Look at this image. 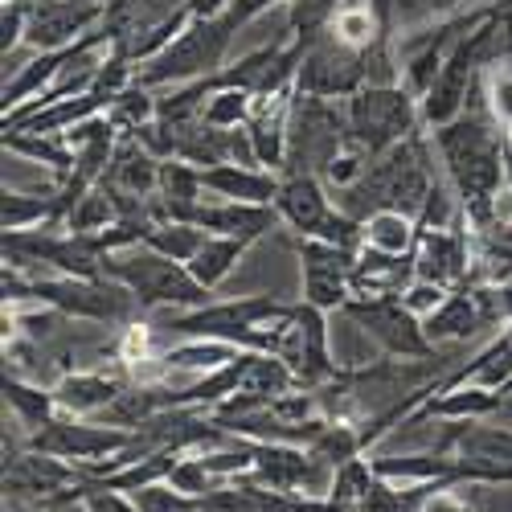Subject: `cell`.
Segmentation results:
<instances>
[{
	"label": "cell",
	"mask_w": 512,
	"mask_h": 512,
	"mask_svg": "<svg viewBox=\"0 0 512 512\" xmlns=\"http://www.w3.org/2000/svg\"><path fill=\"white\" fill-rule=\"evenodd\" d=\"M431 140L439 148L447 185L455 189L459 213L476 234H484L492 226V201L508 185V140L484 107L480 82H476V95L467 103V111L435 127Z\"/></svg>",
	"instance_id": "6da1fadb"
},
{
	"label": "cell",
	"mask_w": 512,
	"mask_h": 512,
	"mask_svg": "<svg viewBox=\"0 0 512 512\" xmlns=\"http://www.w3.org/2000/svg\"><path fill=\"white\" fill-rule=\"evenodd\" d=\"M5 304H46L58 308L66 320H91L107 328H123L144 316L140 300L115 279H74V275H25L5 267L0 275Z\"/></svg>",
	"instance_id": "7a4b0ae2"
},
{
	"label": "cell",
	"mask_w": 512,
	"mask_h": 512,
	"mask_svg": "<svg viewBox=\"0 0 512 512\" xmlns=\"http://www.w3.org/2000/svg\"><path fill=\"white\" fill-rule=\"evenodd\" d=\"M435 185L439 181L431 173V144H426L422 132H414L410 140H402L386 156H377L357 185L336 189L332 201L357 222H365L377 209H402V213H414L418 218Z\"/></svg>",
	"instance_id": "3957f363"
},
{
	"label": "cell",
	"mask_w": 512,
	"mask_h": 512,
	"mask_svg": "<svg viewBox=\"0 0 512 512\" xmlns=\"http://www.w3.org/2000/svg\"><path fill=\"white\" fill-rule=\"evenodd\" d=\"M295 304H283L275 295H238V300H213L193 312H173L160 328L173 336H197V340H226L238 349L254 353H283L287 320Z\"/></svg>",
	"instance_id": "277c9868"
},
{
	"label": "cell",
	"mask_w": 512,
	"mask_h": 512,
	"mask_svg": "<svg viewBox=\"0 0 512 512\" xmlns=\"http://www.w3.org/2000/svg\"><path fill=\"white\" fill-rule=\"evenodd\" d=\"M103 275L132 291L144 312H160V308L193 312V308L213 304V291L205 283H197L185 263L168 259V254H160L152 246L107 254V259H103Z\"/></svg>",
	"instance_id": "5b68a950"
},
{
	"label": "cell",
	"mask_w": 512,
	"mask_h": 512,
	"mask_svg": "<svg viewBox=\"0 0 512 512\" xmlns=\"http://www.w3.org/2000/svg\"><path fill=\"white\" fill-rule=\"evenodd\" d=\"M242 25L230 17V13H218V17H193L185 25V33L173 41L168 50H160L152 62L136 66V82L140 87H181V82H197V78H209L226 66V54H230V41Z\"/></svg>",
	"instance_id": "8992f818"
},
{
	"label": "cell",
	"mask_w": 512,
	"mask_h": 512,
	"mask_svg": "<svg viewBox=\"0 0 512 512\" xmlns=\"http://www.w3.org/2000/svg\"><path fill=\"white\" fill-rule=\"evenodd\" d=\"M345 111H349V140L369 160L386 156L390 148L422 132V103L406 82H390V87L365 82L353 99H345Z\"/></svg>",
	"instance_id": "52a82bcc"
},
{
	"label": "cell",
	"mask_w": 512,
	"mask_h": 512,
	"mask_svg": "<svg viewBox=\"0 0 512 512\" xmlns=\"http://www.w3.org/2000/svg\"><path fill=\"white\" fill-rule=\"evenodd\" d=\"M349 140V111L345 99H320V95H300L291 111L287 127V156L279 177H304L316 173L324 177L332 160L345 152Z\"/></svg>",
	"instance_id": "ba28073f"
},
{
	"label": "cell",
	"mask_w": 512,
	"mask_h": 512,
	"mask_svg": "<svg viewBox=\"0 0 512 512\" xmlns=\"http://www.w3.org/2000/svg\"><path fill=\"white\" fill-rule=\"evenodd\" d=\"M275 209H279L283 226L295 238H320V242H336V246L361 250V222L349 218V213L332 201V189L316 173L283 177Z\"/></svg>",
	"instance_id": "9c48e42d"
},
{
	"label": "cell",
	"mask_w": 512,
	"mask_h": 512,
	"mask_svg": "<svg viewBox=\"0 0 512 512\" xmlns=\"http://www.w3.org/2000/svg\"><path fill=\"white\" fill-rule=\"evenodd\" d=\"M132 439H136V431H127V426L58 414L54 422L41 426V431L25 435L21 447L41 451V455H58V459L78 463V467H95V463H103V459L127 451V447H132Z\"/></svg>",
	"instance_id": "30bf717a"
},
{
	"label": "cell",
	"mask_w": 512,
	"mask_h": 512,
	"mask_svg": "<svg viewBox=\"0 0 512 512\" xmlns=\"http://www.w3.org/2000/svg\"><path fill=\"white\" fill-rule=\"evenodd\" d=\"M345 316L357 328H365L386 357H398V361H435V357H443L435 340L426 336L422 320L402 304V295H386V300H349Z\"/></svg>",
	"instance_id": "8fae6325"
},
{
	"label": "cell",
	"mask_w": 512,
	"mask_h": 512,
	"mask_svg": "<svg viewBox=\"0 0 512 512\" xmlns=\"http://www.w3.org/2000/svg\"><path fill=\"white\" fill-rule=\"evenodd\" d=\"M369 82V54L336 41L328 29L308 46L295 91L300 95H320V99H353Z\"/></svg>",
	"instance_id": "7c38bea8"
},
{
	"label": "cell",
	"mask_w": 512,
	"mask_h": 512,
	"mask_svg": "<svg viewBox=\"0 0 512 512\" xmlns=\"http://www.w3.org/2000/svg\"><path fill=\"white\" fill-rule=\"evenodd\" d=\"M291 250L300 254V271H304V304L320 308V312H345V304L353 300V263L357 250L336 246V242H320V238H291Z\"/></svg>",
	"instance_id": "4fadbf2b"
},
{
	"label": "cell",
	"mask_w": 512,
	"mask_h": 512,
	"mask_svg": "<svg viewBox=\"0 0 512 512\" xmlns=\"http://www.w3.org/2000/svg\"><path fill=\"white\" fill-rule=\"evenodd\" d=\"M295 377H300L304 390H324L328 381L340 377V365L332 361V332H328V312L312 308V304H295L291 320H287V340L279 353Z\"/></svg>",
	"instance_id": "5bb4252c"
},
{
	"label": "cell",
	"mask_w": 512,
	"mask_h": 512,
	"mask_svg": "<svg viewBox=\"0 0 512 512\" xmlns=\"http://www.w3.org/2000/svg\"><path fill=\"white\" fill-rule=\"evenodd\" d=\"M414 259H418V279H431L447 291L463 287L472 279L476 267V230L467 226V218H459L451 226L439 230H422L418 246H414Z\"/></svg>",
	"instance_id": "9a60e30c"
},
{
	"label": "cell",
	"mask_w": 512,
	"mask_h": 512,
	"mask_svg": "<svg viewBox=\"0 0 512 512\" xmlns=\"http://www.w3.org/2000/svg\"><path fill=\"white\" fill-rule=\"evenodd\" d=\"M103 13H107V0H37L29 9L25 46L37 54L66 50L87 37L103 21Z\"/></svg>",
	"instance_id": "2e32d148"
},
{
	"label": "cell",
	"mask_w": 512,
	"mask_h": 512,
	"mask_svg": "<svg viewBox=\"0 0 512 512\" xmlns=\"http://www.w3.org/2000/svg\"><path fill=\"white\" fill-rule=\"evenodd\" d=\"M82 484V467L66 463L58 455H41L29 447H17L13 455H5V496L9 500H41L50 492L74 488Z\"/></svg>",
	"instance_id": "e0dca14e"
},
{
	"label": "cell",
	"mask_w": 512,
	"mask_h": 512,
	"mask_svg": "<svg viewBox=\"0 0 512 512\" xmlns=\"http://www.w3.org/2000/svg\"><path fill=\"white\" fill-rule=\"evenodd\" d=\"M300 91H271V95H254L250 119H246V136L254 144V156H259L263 168L271 173H283V156H287V127H291V111Z\"/></svg>",
	"instance_id": "ac0fdd59"
},
{
	"label": "cell",
	"mask_w": 512,
	"mask_h": 512,
	"mask_svg": "<svg viewBox=\"0 0 512 512\" xmlns=\"http://www.w3.org/2000/svg\"><path fill=\"white\" fill-rule=\"evenodd\" d=\"M439 451H451L459 459H472L484 467H496L512 480V426L480 418V422H447L443 439L435 443Z\"/></svg>",
	"instance_id": "d6986e66"
},
{
	"label": "cell",
	"mask_w": 512,
	"mask_h": 512,
	"mask_svg": "<svg viewBox=\"0 0 512 512\" xmlns=\"http://www.w3.org/2000/svg\"><path fill=\"white\" fill-rule=\"evenodd\" d=\"M127 386H132V377L123 369H70L54 381V398L62 414L91 418V414H103Z\"/></svg>",
	"instance_id": "ffe728a7"
},
{
	"label": "cell",
	"mask_w": 512,
	"mask_h": 512,
	"mask_svg": "<svg viewBox=\"0 0 512 512\" xmlns=\"http://www.w3.org/2000/svg\"><path fill=\"white\" fill-rule=\"evenodd\" d=\"M189 222L209 234H226V238H242V242H259L283 226L279 209L259 205V201H209V205L201 201Z\"/></svg>",
	"instance_id": "44dd1931"
},
{
	"label": "cell",
	"mask_w": 512,
	"mask_h": 512,
	"mask_svg": "<svg viewBox=\"0 0 512 512\" xmlns=\"http://www.w3.org/2000/svg\"><path fill=\"white\" fill-rule=\"evenodd\" d=\"M414 279H418L414 254H386V250L361 246L349 287H353V300H386V295H402Z\"/></svg>",
	"instance_id": "7402d4cb"
},
{
	"label": "cell",
	"mask_w": 512,
	"mask_h": 512,
	"mask_svg": "<svg viewBox=\"0 0 512 512\" xmlns=\"http://www.w3.org/2000/svg\"><path fill=\"white\" fill-rule=\"evenodd\" d=\"M472 70H488L512 62V0H480V21L455 46Z\"/></svg>",
	"instance_id": "603a6c76"
},
{
	"label": "cell",
	"mask_w": 512,
	"mask_h": 512,
	"mask_svg": "<svg viewBox=\"0 0 512 512\" xmlns=\"http://www.w3.org/2000/svg\"><path fill=\"white\" fill-rule=\"evenodd\" d=\"M201 185H205V193H213L218 201L275 205L283 177L271 173V168H250V164H213V168H201Z\"/></svg>",
	"instance_id": "cb8c5ba5"
},
{
	"label": "cell",
	"mask_w": 512,
	"mask_h": 512,
	"mask_svg": "<svg viewBox=\"0 0 512 512\" xmlns=\"http://www.w3.org/2000/svg\"><path fill=\"white\" fill-rule=\"evenodd\" d=\"M74 46H78V41H74ZM74 46L33 54L25 66H17V74H13V78H5V91H0V111L13 115L17 107L33 103L37 95H46V91L54 87V82H58V74L66 70V62L74 58Z\"/></svg>",
	"instance_id": "d4e9b609"
},
{
	"label": "cell",
	"mask_w": 512,
	"mask_h": 512,
	"mask_svg": "<svg viewBox=\"0 0 512 512\" xmlns=\"http://www.w3.org/2000/svg\"><path fill=\"white\" fill-rule=\"evenodd\" d=\"M103 181L115 185V189H123V193H136V197H156L160 160L136 136H119V148L111 156V168H107Z\"/></svg>",
	"instance_id": "484cf974"
},
{
	"label": "cell",
	"mask_w": 512,
	"mask_h": 512,
	"mask_svg": "<svg viewBox=\"0 0 512 512\" xmlns=\"http://www.w3.org/2000/svg\"><path fill=\"white\" fill-rule=\"evenodd\" d=\"M0 390H5V406L17 414V422L25 426V435L41 431V426L62 414L58 398H54V386H37V381H29V377L5 373L0 377Z\"/></svg>",
	"instance_id": "4316f807"
},
{
	"label": "cell",
	"mask_w": 512,
	"mask_h": 512,
	"mask_svg": "<svg viewBox=\"0 0 512 512\" xmlns=\"http://www.w3.org/2000/svg\"><path fill=\"white\" fill-rule=\"evenodd\" d=\"M0 144H5V152L46 164L58 185H66L74 173V148L66 144V136H37V132H17V127H0Z\"/></svg>",
	"instance_id": "83f0119b"
},
{
	"label": "cell",
	"mask_w": 512,
	"mask_h": 512,
	"mask_svg": "<svg viewBox=\"0 0 512 512\" xmlns=\"http://www.w3.org/2000/svg\"><path fill=\"white\" fill-rule=\"evenodd\" d=\"M37 226H66V209L58 193L33 197L5 185V193H0V230H37Z\"/></svg>",
	"instance_id": "f1b7e54d"
},
{
	"label": "cell",
	"mask_w": 512,
	"mask_h": 512,
	"mask_svg": "<svg viewBox=\"0 0 512 512\" xmlns=\"http://www.w3.org/2000/svg\"><path fill=\"white\" fill-rule=\"evenodd\" d=\"M418 234H422L418 218L402 209H377L361 222V246L386 250V254H414Z\"/></svg>",
	"instance_id": "f546056e"
},
{
	"label": "cell",
	"mask_w": 512,
	"mask_h": 512,
	"mask_svg": "<svg viewBox=\"0 0 512 512\" xmlns=\"http://www.w3.org/2000/svg\"><path fill=\"white\" fill-rule=\"evenodd\" d=\"M242 349L238 345H226V340H197V336H185L181 345H173L168 353H160V365H164V377L168 373H209V369H222L226 361H234Z\"/></svg>",
	"instance_id": "4dcf8cb0"
},
{
	"label": "cell",
	"mask_w": 512,
	"mask_h": 512,
	"mask_svg": "<svg viewBox=\"0 0 512 512\" xmlns=\"http://www.w3.org/2000/svg\"><path fill=\"white\" fill-rule=\"evenodd\" d=\"M246 250H250V242H242V238L209 234V242L193 254L189 271H193V279H197V283H205L209 291H218V283H226V279H230V271L242 263V254H246Z\"/></svg>",
	"instance_id": "1f68e13d"
},
{
	"label": "cell",
	"mask_w": 512,
	"mask_h": 512,
	"mask_svg": "<svg viewBox=\"0 0 512 512\" xmlns=\"http://www.w3.org/2000/svg\"><path fill=\"white\" fill-rule=\"evenodd\" d=\"M242 390L254 394V398H263V402H275L291 390H304L300 386V377H295V369L279 357V353H254L250 369H246V381H242Z\"/></svg>",
	"instance_id": "d6a6232c"
},
{
	"label": "cell",
	"mask_w": 512,
	"mask_h": 512,
	"mask_svg": "<svg viewBox=\"0 0 512 512\" xmlns=\"http://www.w3.org/2000/svg\"><path fill=\"white\" fill-rule=\"evenodd\" d=\"M480 95H484L488 115L500 123V132L508 140V181H512V62L488 66L480 74Z\"/></svg>",
	"instance_id": "836d02e7"
},
{
	"label": "cell",
	"mask_w": 512,
	"mask_h": 512,
	"mask_svg": "<svg viewBox=\"0 0 512 512\" xmlns=\"http://www.w3.org/2000/svg\"><path fill=\"white\" fill-rule=\"evenodd\" d=\"M205 242H209V230H201V226H193V222H156V226L148 230V238H144V246L168 254V259H177V263H185V267L193 263V254H197Z\"/></svg>",
	"instance_id": "e575fe53"
},
{
	"label": "cell",
	"mask_w": 512,
	"mask_h": 512,
	"mask_svg": "<svg viewBox=\"0 0 512 512\" xmlns=\"http://www.w3.org/2000/svg\"><path fill=\"white\" fill-rule=\"evenodd\" d=\"M115 222H119V205H115L111 189L107 185H95V189L82 193V201L70 209L66 230H74V234H99V230H107Z\"/></svg>",
	"instance_id": "d590c367"
},
{
	"label": "cell",
	"mask_w": 512,
	"mask_h": 512,
	"mask_svg": "<svg viewBox=\"0 0 512 512\" xmlns=\"http://www.w3.org/2000/svg\"><path fill=\"white\" fill-rule=\"evenodd\" d=\"M107 115H111V123L119 127L123 136H132L136 127H144V123H152L156 119V95H152V87H140V82H132L111 107H107Z\"/></svg>",
	"instance_id": "8d00e7d4"
},
{
	"label": "cell",
	"mask_w": 512,
	"mask_h": 512,
	"mask_svg": "<svg viewBox=\"0 0 512 512\" xmlns=\"http://www.w3.org/2000/svg\"><path fill=\"white\" fill-rule=\"evenodd\" d=\"M250 107H254V95H250V91L222 87V91H213V95L205 99L201 119H205L209 127H226V132H234V127H246Z\"/></svg>",
	"instance_id": "74e56055"
},
{
	"label": "cell",
	"mask_w": 512,
	"mask_h": 512,
	"mask_svg": "<svg viewBox=\"0 0 512 512\" xmlns=\"http://www.w3.org/2000/svg\"><path fill=\"white\" fill-rule=\"evenodd\" d=\"M336 9H340V0H291V13H287V33L316 41V37H320V33L332 25Z\"/></svg>",
	"instance_id": "f35d334b"
},
{
	"label": "cell",
	"mask_w": 512,
	"mask_h": 512,
	"mask_svg": "<svg viewBox=\"0 0 512 512\" xmlns=\"http://www.w3.org/2000/svg\"><path fill=\"white\" fill-rule=\"evenodd\" d=\"M168 484H173L177 492H185V496H193V500H205L213 488H222V480L209 472V467L201 463V455L197 451H189L181 463H177V472L168 476Z\"/></svg>",
	"instance_id": "ab89813d"
},
{
	"label": "cell",
	"mask_w": 512,
	"mask_h": 512,
	"mask_svg": "<svg viewBox=\"0 0 512 512\" xmlns=\"http://www.w3.org/2000/svg\"><path fill=\"white\" fill-rule=\"evenodd\" d=\"M25 25H29V9L17 5V0H5V9H0V54H5V62L17 46H25Z\"/></svg>",
	"instance_id": "60d3db41"
},
{
	"label": "cell",
	"mask_w": 512,
	"mask_h": 512,
	"mask_svg": "<svg viewBox=\"0 0 512 512\" xmlns=\"http://www.w3.org/2000/svg\"><path fill=\"white\" fill-rule=\"evenodd\" d=\"M447 295H451V291H447V287H439V283H431V279H414V283L402 291V304H406L418 320H426V316H431V312L447 300Z\"/></svg>",
	"instance_id": "b9f144b4"
},
{
	"label": "cell",
	"mask_w": 512,
	"mask_h": 512,
	"mask_svg": "<svg viewBox=\"0 0 512 512\" xmlns=\"http://www.w3.org/2000/svg\"><path fill=\"white\" fill-rule=\"evenodd\" d=\"M82 492H87V508L91 512H140V504L127 492H111V488H99L91 480H82Z\"/></svg>",
	"instance_id": "7bdbcfd3"
},
{
	"label": "cell",
	"mask_w": 512,
	"mask_h": 512,
	"mask_svg": "<svg viewBox=\"0 0 512 512\" xmlns=\"http://www.w3.org/2000/svg\"><path fill=\"white\" fill-rule=\"evenodd\" d=\"M29 508H33V512H91L82 484L62 488V492H50V496H41V500H29Z\"/></svg>",
	"instance_id": "ee69618b"
},
{
	"label": "cell",
	"mask_w": 512,
	"mask_h": 512,
	"mask_svg": "<svg viewBox=\"0 0 512 512\" xmlns=\"http://www.w3.org/2000/svg\"><path fill=\"white\" fill-rule=\"evenodd\" d=\"M185 5H189L193 17H218V13L230 9V0H185Z\"/></svg>",
	"instance_id": "f6af8a7d"
},
{
	"label": "cell",
	"mask_w": 512,
	"mask_h": 512,
	"mask_svg": "<svg viewBox=\"0 0 512 512\" xmlns=\"http://www.w3.org/2000/svg\"><path fill=\"white\" fill-rule=\"evenodd\" d=\"M5 512H33L25 500H5Z\"/></svg>",
	"instance_id": "bcb514c9"
},
{
	"label": "cell",
	"mask_w": 512,
	"mask_h": 512,
	"mask_svg": "<svg viewBox=\"0 0 512 512\" xmlns=\"http://www.w3.org/2000/svg\"><path fill=\"white\" fill-rule=\"evenodd\" d=\"M406 5H410V0H398V13H402V9H406ZM414 5H418V0H414Z\"/></svg>",
	"instance_id": "7dc6e473"
}]
</instances>
